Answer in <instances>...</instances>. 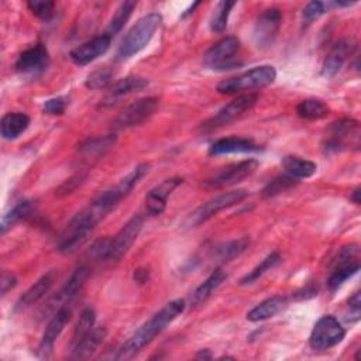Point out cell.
Listing matches in <instances>:
<instances>
[{
	"label": "cell",
	"mask_w": 361,
	"mask_h": 361,
	"mask_svg": "<svg viewBox=\"0 0 361 361\" xmlns=\"http://www.w3.org/2000/svg\"><path fill=\"white\" fill-rule=\"evenodd\" d=\"M185 306L186 305L183 299H175L166 303L159 312L151 316L137 331H134L128 337V340L121 344L114 355V360H131L137 354H140L142 348L155 338V336H158L185 310Z\"/></svg>",
	"instance_id": "6da1fadb"
},
{
	"label": "cell",
	"mask_w": 361,
	"mask_h": 361,
	"mask_svg": "<svg viewBox=\"0 0 361 361\" xmlns=\"http://www.w3.org/2000/svg\"><path fill=\"white\" fill-rule=\"evenodd\" d=\"M161 23H162V16L158 13H149L141 17L124 35L117 49V58L128 59L135 54H138L141 49H144L152 39Z\"/></svg>",
	"instance_id": "7a4b0ae2"
},
{
	"label": "cell",
	"mask_w": 361,
	"mask_h": 361,
	"mask_svg": "<svg viewBox=\"0 0 361 361\" xmlns=\"http://www.w3.org/2000/svg\"><path fill=\"white\" fill-rule=\"evenodd\" d=\"M276 79V71L271 65L255 66L241 75L221 80L216 90L221 94H237L254 89H262Z\"/></svg>",
	"instance_id": "3957f363"
},
{
	"label": "cell",
	"mask_w": 361,
	"mask_h": 361,
	"mask_svg": "<svg viewBox=\"0 0 361 361\" xmlns=\"http://www.w3.org/2000/svg\"><path fill=\"white\" fill-rule=\"evenodd\" d=\"M100 220L93 214V212L86 207L82 212H79L65 227L63 233L61 234L58 250L62 254H71L76 248H79L87 237L94 230L96 224Z\"/></svg>",
	"instance_id": "277c9868"
},
{
	"label": "cell",
	"mask_w": 361,
	"mask_h": 361,
	"mask_svg": "<svg viewBox=\"0 0 361 361\" xmlns=\"http://www.w3.org/2000/svg\"><path fill=\"white\" fill-rule=\"evenodd\" d=\"M348 147H360V124L354 118H341L330 126L323 149L324 152H340Z\"/></svg>",
	"instance_id": "5b68a950"
},
{
	"label": "cell",
	"mask_w": 361,
	"mask_h": 361,
	"mask_svg": "<svg viewBox=\"0 0 361 361\" xmlns=\"http://www.w3.org/2000/svg\"><path fill=\"white\" fill-rule=\"evenodd\" d=\"M344 337L345 329L338 322V319H336L331 314H326L322 316L313 326L312 333L309 336V345L313 350L323 351L337 345L338 343L343 341Z\"/></svg>",
	"instance_id": "8992f818"
},
{
	"label": "cell",
	"mask_w": 361,
	"mask_h": 361,
	"mask_svg": "<svg viewBox=\"0 0 361 361\" xmlns=\"http://www.w3.org/2000/svg\"><path fill=\"white\" fill-rule=\"evenodd\" d=\"M240 47V41L235 37L221 38L206 51L203 63L214 71L233 69L240 65V62H237Z\"/></svg>",
	"instance_id": "52a82bcc"
},
{
	"label": "cell",
	"mask_w": 361,
	"mask_h": 361,
	"mask_svg": "<svg viewBox=\"0 0 361 361\" xmlns=\"http://www.w3.org/2000/svg\"><path fill=\"white\" fill-rule=\"evenodd\" d=\"M247 195L248 193L244 189H238V190H231V192H226V193L214 196L213 199H210L206 203H203L202 206H199L189 216V220H188L189 226L195 227V226H199V224L207 221L209 219L214 217L219 212L243 202L247 197Z\"/></svg>",
	"instance_id": "ba28073f"
},
{
	"label": "cell",
	"mask_w": 361,
	"mask_h": 361,
	"mask_svg": "<svg viewBox=\"0 0 361 361\" xmlns=\"http://www.w3.org/2000/svg\"><path fill=\"white\" fill-rule=\"evenodd\" d=\"M257 100H258V96L254 93H245V94L237 96L235 99L224 104L209 121H206L202 126V128L204 131H212L214 128H219L231 123L233 120L238 118L244 113L250 111L255 106Z\"/></svg>",
	"instance_id": "9c48e42d"
},
{
	"label": "cell",
	"mask_w": 361,
	"mask_h": 361,
	"mask_svg": "<svg viewBox=\"0 0 361 361\" xmlns=\"http://www.w3.org/2000/svg\"><path fill=\"white\" fill-rule=\"evenodd\" d=\"M159 107L158 97H142L127 106L114 120L116 130H124L145 123Z\"/></svg>",
	"instance_id": "30bf717a"
},
{
	"label": "cell",
	"mask_w": 361,
	"mask_h": 361,
	"mask_svg": "<svg viewBox=\"0 0 361 361\" xmlns=\"http://www.w3.org/2000/svg\"><path fill=\"white\" fill-rule=\"evenodd\" d=\"M282 23V13L276 7L264 10L255 20L252 28V39L257 48H268L274 44Z\"/></svg>",
	"instance_id": "8fae6325"
},
{
	"label": "cell",
	"mask_w": 361,
	"mask_h": 361,
	"mask_svg": "<svg viewBox=\"0 0 361 361\" xmlns=\"http://www.w3.org/2000/svg\"><path fill=\"white\" fill-rule=\"evenodd\" d=\"M258 168V161L257 159H244L235 164H230L221 169H219L213 176H210L204 185L210 189H219L224 186H230L234 183L241 182L243 179L248 178L255 172Z\"/></svg>",
	"instance_id": "7c38bea8"
},
{
	"label": "cell",
	"mask_w": 361,
	"mask_h": 361,
	"mask_svg": "<svg viewBox=\"0 0 361 361\" xmlns=\"http://www.w3.org/2000/svg\"><path fill=\"white\" fill-rule=\"evenodd\" d=\"M144 224V217L141 214L133 216L123 227L121 230L109 241V252L107 259L117 261L120 259L128 248L133 245V243L137 240L141 228Z\"/></svg>",
	"instance_id": "4fadbf2b"
},
{
	"label": "cell",
	"mask_w": 361,
	"mask_h": 361,
	"mask_svg": "<svg viewBox=\"0 0 361 361\" xmlns=\"http://www.w3.org/2000/svg\"><path fill=\"white\" fill-rule=\"evenodd\" d=\"M49 63L48 49L42 44H37L25 51H23L16 61V71L28 78H37L41 75Z\"/></svg>",
	"instance_id": "5bb4252c"
},
{
	"label": "cell",
	"mask_w": 361,
	"mask_h": 361,
	"mask_svg": "<svg viewBox=\"0 0 361 361\" xmlns=\"http://www.w3.org/2000/svg\"><path fill=\"white\" fill-rule=\"evenodd\" d=\"M72 316V310L69 307V305L59 307L51 317V320L48 322L44 334L41 337L39 345H38V354L42 358H48L54 350V344L58 340V337L61 336V333L63 331L65 326L69 323Z\"/></svg>",
	"instance_id": "9a60e30c"
},
{
	"label": "cell",
	"mask_w": 361,
	"mask_h": 361,
	"mask_svg": "<svg viewBox=\"0 0 361 361\" xmlns=\"http://www.w3.org/2000/svg\"><path fill=\"white\" fill-rule=\"evenodd\" d=\"M110 42H111V37H109L106 32L102 35L93 37L92 39L73 48L69 52V58L76 65H80V66L87 65L92 61L102 56L103 54H106V51L110 48Z\"/></svg>",
	"instance_id": "2e32d148"
},
{
	"label": "cell",
	"mask_w": 361,
	"mask_h": 361,
	"mask_svg": "<svg viewBox=\"0 0 361 361\" xmlns=\"http://www.w3.org/2000/svg\"><path fill=\"white\" fill-rule=\"evenodd\" d=\"M89 275H90L89 267L80 265L79 268H76L73 274L69 276V279L65 282V285L56 292L54 302H51L49 305H52V307L58 306V309L62 306L71 305V302L79 295V292L85 286Z\"/></svg>",
	"instance_id": "e0dca14e"
},
{
	"label": "cell",
	"mask_w": 361,
	"mask_h": 361,
	"mask_svg": "<svg viewBox=\"0 0 361 361\" xmlns=\"http://www.w3.org/2000/svg\"><path fill=\"white\" fill-rule=\"evenodd\" d=\"M183 182L182 178L173 176L162 180L159 185L152 188L145 196V209L152 216H159L166 206L169 195Z\"/></svg>",
	"instance_id": "ac0fdd59"
},
{
	"label": "cell",
	"mask_w": 361,
	"mask_h": 361,
	"mask_svg": "<svg viewBox=\"0 0 361 361\" xmlns=\"http://www.w3.org/2000/svg\"><path fill=\"white\" fill-rule=\"evenodd\" d=\"M58 276L56 269H51L47 274H44L34 285H31L21 296L20 299L16 302L14 310L16 312H23L28 307H31L32 305H35L37 302H39L52 288L55 279Z\"/></svg>",
	"instance_id": "d6986e66"
},
{
	"label": "cell",
	"mask_w": 361,
	"mask_h": 361,
	"mask_svg": "<svg viewBox=\"0 0 361 361\" xmlns=\"http://www.w3.org/2000/svg\"><path fill=\"white\" fill-rule=\"evenodd\" d=\"M354 47L355 45L351 38H344V39H340L337 44H334V47L330 49V52L323 61L322 75L324 78L336 76L341 71L348 56L353 54Z\"/></svg>",
	"instance_id": "ffe728a7"
},
{
	"label": "cell",
	"mask_w": 361,
	"mask_h": 361,
	"mask_svg": "<svg viewBox=\"0 0 361 361\" xmlns=\"http://www.w3.org/2000/svg\"><path fill=\"white\" fill-rule=\"evenodd\" d=\"M261 145L250 138L243 137H227L214 141L209 148V155H226V154H247L257 152Z\"/></svg>",
	"instance_id": "44dd1931"
},
{
	"label": "cell",
	"mask_w": 361,
	"mask_h": 361,
	"mask_svg": "<svg viewBox=\"0 0 361 361\" xmlns=\"http://www.w3.org/2000/svg\"><path fill=\"white\" fill-rule=\"evenodd\" d=\"M147 86H148V80L145 78L134 76V75L126 76L113 85L111 90L104 97V100L100 103V106H110V104H113V100H117V99L127 96L130 93H134V92H140Z\"/></svg>",
	"instance_id": "7402d4cb"
},
{
	"label": "cell",
	"mask_w": 361,
	"mask_h": 361,
	"mask_svg": "<svg viewBox=\"0 0 361 361\" xmlns=\"http://www.w3.org/2000/svg\"><path fill=\"white\" fill-rule=\"evenodd\" d=\"M116 141H117L116 134L89 137L78 145V152L83 158L94 159V158H99L100 155H104L109 149H111Z\"/></svg>",
	"instance_id": "603a6c76"
},
{
	"label": "cell",
	"mask_w": 361,
	"mask_h": 361,
	"mask_svg": "<svg viewBox=\"0 0 361 361\" xmlns=\"http://www.w3.org/2000/svg\"><path fill=\"white\" fill-rule=\"evenodd\" d=\"M106 337V329L104 327H93V330L82 338L78 344L71 347V358L73 360H85L94 354V351L99 348V345L103 343Z\"/></svg>",
	"instance_id": "cb8c5ba5"
},
{
	"label": "cell",
	"mask_w": 361,
	"mask_h": 361,
	"mask_svg": "<svg viewBox=\"0 0 361 361\" xmlns=\"http://www.w3.org/2000/svg\"><path fill=\"white\" fill-rule=\"evenodd\" d=\"M288 306V299L285 296H272L262 302H259L257 306H254L247 313V320L250 322H262L267 319L274 317L279 312H282Z\"/></svg>",
	"instance_id": "d4e9b609"
},
{
	"label": "cell",
	"mask_w": 361,
	"mask_h": 361,
	"mask_svg": "<svg viewBox=\"0 0 361 361\" xmlns=\"http://www.w3.org/2000/svg\"><path fill=\"white\" fill-rule=\"evenodd\" d=\"M30 126V117L21 111L7 113L1 117L0 131L4 140H14L20 137Z\"/></svg>",
	"instance_id": "484cf974"
},
{
	"label": "cell",
	"mask_w": 361,
	"mask_h": 361,
	"mask_svg": "<svg viewBox=\"0 0 361 361\" xmlns=\"http://www.w3.org/2000/svg\"><path fill=\"white\" fill-rule=\"evenodd\" d=\"M226 279H227V275H226L221 269L213 271V272L195 289V292L192 293V298H190L192 303H193L195 306L204 303V302L223 285V282H224Z\"/></svg>",
	"instance_id": "4316f807"
},
{
	"label": "cell",
	"mask_w": 361,
	"mask_h": 361,
	"mask_svg": "<svg viewBox=\"0 0 361 361\" xmlns=\"http://www.w3.org/2000/svg\"><path fill=\"white\" fill-rule=\"evenodd\" d=\"M248 245H250L248 237H240L237 240L223 243L214 247V250L212 251V258L214 262H220V264L228 262L235 257H238L240 254H243Z\"/></svg>",
	"instance_id": "83f0119b"
},
{
	"label": "cell",
	"mask_w": 361,
	"mask_h": 361,
	"mask_svg": "<svg viewBox=\"0 0 361 361\" xmlns=\"http://www.w3.org/2000/svg\"><path fill=\"white\" fill-rule=\"evenodd\" d=\"M282 166L286 173L295 179H306L316 173L317 165L309 159L296 155H286L282 158Z\"/></svg>",
	"instance_id": "f1b7e54d"
},
{
	"label": "cell",
	"mask_w": 361,
	"mask_h": 361,
	"mask_svg": "<svg viewBox=\"0 0 361 361\" xmlns=\"http://www.w3.org/2000/svg\"><path fill=\"white\" fill-rule=\"evenodd\" d=\"M330 107L319 99H306L296 106V114L303 120H322L327 117Z\"/></svg>",
	"instance_id": "f546056e"
},
{
	"label": "cell",
	"mask_w": 361,
	"mask_h": 361,
	"mask_svg": "<svg viewBox=\"0 0 361 361\" xmlns=\"http://www.w3.org/2000/svg\"><path fill=\"white\" fill-rule=\"evenodd\" d=\"M32 210V202L31 200H20L17 202L3 217L0 221V233L6 234L8 228H11L14 224H17L20 220L25 219Z\"/></svg>",
	"instance_id": "4dcf8cb0"
},
{
	"label": "cell",
	"mask_w": 361,
	"mask_h": 361,
	"mask_svg": "<svg viewBox=\"0 0 361 361\" xmlns=\"http://www.w3.org/2000/svg\"><path fill=\"white\" fill-rule=\"evenodd\" d=\"M94 323H96V313H94V310L90 309V307L85 309L80 313L79 320H78V323L75 326V330H73V334H72V340H71V347H73L82 338H85L93 330Z\"/></svg>",
	"instance_id": "1f68e13d"
},
{
	"label": "cell",
	"mask_w": 361,
	"mask_h": 361,
	"mask_svg": "<svg viewBox=\"0 0 361 361\" xmlns=\"http://www.w3.org/2000/svg\"><path fill=\"white\" fill-rule=\"evenodd\" d=\"M281 261V255L278 252H271L268 257H265L261 264H258L252 271H250L247 275H244L240 279L241 285H250L258 281L261 276H264L268 271H271L278 262Z\"/></svg>",
	"instance_id": "d6a6232c"
},
{
	"label": "cell",
	"mask_w": 361,
	"mask_h": 361,
	"mask_svg": "<svg viewBox=\"0 0 361 361\" xmlns=\"http://www.w3.org/2000/svg\"><path fill=\"white\" fill-rule=\"evenodd\" d=\"M135 6H137L135 1H124V3L120 4V7L116 10V13H114V16H113V18H111V21H110L107 30H106V34H107L109 37L113 38L117 32L121 31L123 25H124V24L127 23V20L130 18V16H131V13H133V10H134Z\"/></svg>",
	"instance_id": "836d02e7"
},
{
	"label": "cell",
	"mask_w": 361,
	"mask_h": 361,
	"mask_svg": "<svg viewBox=\"0 0 361 361\" xmlns=\"http://www.w3.org/2000/svg\"><path fill=\"white\" fill-rule=\"evenodd\" d=\"M234 6H235V1H220L216 6L214 13L210 18V30L213 32H223L227 28L228 16Z\"/></svg>",
	"instance_id": "e575fe53"
},
{
	"label": "cell",
	"mask_w": 361,
	"mask_h": 361,
	"mask_svg": "<svg viewBox=\"0 0 361 361\" xmlns=\"http://www.w3.org/2000/svg\"><path fill=\"white\" fill-rule=\"evenodd\" d=\"M338 7V1H310L306 4V7L302 11V21L303 25L312 24L314 20H317L320 16L327 13L330 8Z\"/></svg>",
	"instance_id": "d590c367"
},
{
	"label": "cell",
	"mask_w": 361,
	"mask_h": 361,
	"mask_svg": "<svg viewBox=\"0 0 361 361\" xmlns=\"http://www.w3.org/2000/svg\"><path fill=\"white\" fill-rule=\"evenodd\" d=\"M360 271V264L355 262V264H351V265H344V267H337V268H333L329 279H327V285H329V289L331 292L337 290L347 279H350L353 275H355L357 272Z\"/></svg>",
	"instance_id": "8d00e7d4"
},
{
	"label": "cell",
	"mask_w": 361,
	"mask_h": 361,
	"mask_svg": "<svg viewBox=\"0 0 361 361\" xmlns=\"http://www.w3.org/2000/svg\"><path fill=\"white\" fill-rule=\"evenodd\" d=\"M296 185H298V179L289 176L288 173L279 175L267 183V186L262 189V197H274Z\"/></svg>",
	"instance_id": "74e56055"
},
{
	"label": "cell",
	"mask_w": 361,
	"mask_h": 361,
	"mask_svg": "<svg viewBox=\"0 0 361 361\" xmlns=\"http://www.w3.org/2000/svg\"><path fill=\"white\" fill-rule=\"evenodd\" d=\"M111 78H113V72L109 68H99L87 76L85 85L92 90L103 89L111 82Z\"/></svg>",
	"instance_id": "f35d334b"
},
{
	"label": "cell",
	"mask_w": 361,
	"mask_h": 361,
	"mask_svg": "<svg viewBox=\"0 0 361 361\" xmlns=\"http://www.w3.org/2000/svg\"><path fill=\"white\" fill-rule=\"evenodd\" d=\"M27 7L34 16L47 21L52 17L55 4L54 1H48V0H30L27 1Z\"/></svg>",
	"instance_id": "ab89813d"
},
{
	"label": "cell",
	"mask_w": 361,
	"mask_h": 361,
	"mask_svg": "<svg viewBox=\"0 0 361 361\" xmlns=\"http://www.w3.org/2000/svg\"><path fill=\"white\" fill-rule=\"evenodd\" d=\"M68 104H69V99L66 96H58V97L45 100L42 104V110L49 116H61L65 113Z\"/></svg>",
	"instance_id": "60d3db41"
},
{
	"label": "cell",
	"mask_w": 361,
	"mask_h": 361,
	"mask_svg": "<svg viewBox=\"0 0 361 361\" xmlns=\"http://www.w3.org/2000/svg\"><path fill=\"white\" fill-rule=\"evenodd\" d=\"M0 285H1V296H4L8 290H11V289L17 285V279H16V276H14L13 274L4 272V274L1 275V282H0Z\"/></svg>",
	"instance_id": "b9f144b4"
},
{
	"label": "cell",
	"mask_w": 361,
	"mask_h": 361,
	"mask_svg": "<svg viewBox=\"0 0 361 361\" xmlns=\"http://www.w3.org/2000/svg\"><path fill=\"white\" fill-rule=\"evenodd\" d=\"M348 306L351 310V316H354V320L360 319V310H361V299H360V292H354L353 296L348 300Z\"/></svg>",
	"instance_id": "7bdbcfd3"
},
{
	"label": "cell",
	"mask_w": 361,
	"mask_h": 361,
	"mask_svg": "<svg viewBox=\"0 0 361 361\" xmlns=\"http://www.w3.org/2000/svg\"><path fill=\"white\" fill-rule=\"evenodd\" d=\"M134 279H135L137 282H140V283H144V282H147V279H148V272H145V271H142V269H137V271L134 272Z\"/></svg>",
	"instance_id": "ee69618b"
},
{
	"label": "cell",
	"mask_w": 361,
	"mask_h": 361,
	"mask_svg": "<svg viewBox=\"0 0 361 361\" xmlns=\"http://www.w3.org/2000/svg\"><path fill=\"white\" fill-rule=\"evenodd\" d=\"M360 193H361V189L360 188H355L351 193V200L355 203V204H360L361 199H360Z\"/></svg>",
	"instance_id": "f6af8a7d"
},
{
	"label": "cell",
	"mask_w": 361,
	"mask_h": 361,
	"mask_svg": "<svg viewBox=\"0 0 361 361\" xmlns=\"http://www.w3.org/2000/svg\"><path fill=\"white\" fill-rule=\"evenodd\" d=\"M196 358H203V360H207V358H212V354L209 353V350H202L196 354Z\"/></svg>",
	"instance_id": "bcb514c9"
}]
</instances>
